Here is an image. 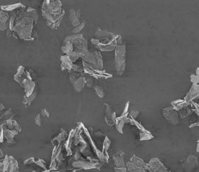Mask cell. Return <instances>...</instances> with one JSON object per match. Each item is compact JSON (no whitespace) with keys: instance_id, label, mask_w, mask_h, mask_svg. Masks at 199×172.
Here are the masks:
<instances>
[{"instance_id":"obj_18","label":"cell","mask_w":199,"mask_h":172,"mask_svg":"<svg viewBox=\"0 0 199 172\" xmlns=\"http://www.w3.org/2000/svg\"><path fill=\"white\" fill-rule=\"evenodd\" d=\"M75 134V130H72V131H70V135H69L67 141L66 142L65 147L68 155L72 154V150H71V147H72V138H74Z\"/></svg>"},{"instance_id":"obj_9","label":"cell","mask_w":199,"mask_h":172,"mask_svg":"<svg viewBox=\"0 0 199 172\" xmlns=\"http://www.w3.org/2000/svg\"><path fill=\"white\" fill-rule=\"evenodd\" d=\"M82 128H83L84 131V132H85V134H86V135H87V137H88L89 140L90 141L91 145H92V148H93L94 151H95V152H96V154L97 155V156H98V158H99V159L100 160L101 162H102V163H104V162L105 161V159H104V155H103V153H102V151H99V150L98 149L97 146L96 145H95V142H94V141L92 140V137H91V136H90V133H89V131H88V130L87 129V128H86L85 127H84V125H83V127H82Z\"/></svg>"},{"instance_id":"obj_46","label":"cell","mask_w":199,"mask_h":172,"mask_svg":"<svg viewBox=\"0 0 199 172\" xmlns=\"http://www.w3.org/2000/svg\"><path fill=\"white\" fill-rule=\"evenodd\" d=\"M3 139H4V133H3V130H1V132H0V142H2Z\"/></svg>"},{"instance_id":"obj_48","label":"cell","mask_w":199,"mask_h":172,"mask_svg":"<svg viewBox=\"0 0 199 172\" xmlns=\"http://www.w3.org/2000/svg\"><path fill=\"white\" fill-rule=\"evenodd\" d=\"M75 15H76V17L78 19H79V17L81 16V11L80 10H78L77 11H75Z\"/></svg>"},{"instance_id":"obj_14","label":"cell","mask_w":199,"mask_h":172,"mask_svg":"<svg viewBox=\"0 0 199 172\" xmlns=\"http://www.w3.org/2000/svg\"><path fill=\"white\" fill-rule=\"evenodd\" d=\"M72 84H73V87L75 89V90L77 92H80L84 89V86H85L86 79L83 77H81L79 78L76 79L74 83H72Z\"/></svg>"},{"instance_id":"obj_54","label":"cell","mask_w":199,"mask_h":172,"mask_svg":"<svg viewBox=\"0 0 199 172\" xmlns=\"http://www.w3.org/2000/svg\"><path fill=\"white\" fill-rule=\"evenodd\" d=\"M32 172H37V171H32Z\"/></svg>"},{"instance_id":"obj_1","label":"cell","mask_w":199,"mask_h":172,"mask_svg":"<svg viewBox=\"0 0 199 172\" xmlns=\"http://www.w3.org/2000/svg\"><path fill=\"white\" fill-rule=\"evenodd\" d=\"M126 45H117L115 48V68L117 75H124L126 68Z\"/></svg>"},{"instance_id":"obj_42","label":"cell","mask_w":199,"mask_h":172,"mask_svg":"<svg viewBox=\"0 0 199 172\" xmlns=\"http://www.w3.org/2000/svg\"><path fill=\"white\" fill-rule=\"evenodd\" d=\"M76 80V77H75V74L74 72H72L70 74V81H72V83H74Z\"/></svg>"},{"instance_id":"obj_33","label":"cell","mask_w":199,"mask_h":172,"mask_svg":"<svg viewBox=\"0 0 199 172\" xmlns=\"http://www.w3.org/2000/svg\"><path fill=\"white\" fill-rule=\"evenodd\" d=\"M34 163H36L38 166H39L40 167H42V168H45V162L43 159H38V161H35Z\"/></svg>"},{"instance_id":"obj_49","label":"cell","mask_w":199,"mask_h":172,"mask_svg":"<svg viewBox=\"0 0 199 172\" xmlns=\"http://www.w3.org/2000/svg\"><path fill=\"white\" fill-rule=\"evenodd\" d=\"M195 126H198V123H197V124H193V125H190V127H195Z\"/></svg>"},{"instance_id":"obj_41","label":"cell","mask_w":199,"mask_h":172,"mask_svg":"<svg viewBox=\"0 0 199 172\" xmlns=\"http://www.w3.org/2000/svg\"><path fill=\"white\" fill-rule=\"evenodd\" d=\"M24 67L23 66H20L19 68H18V72H17V75L18 76H21V75H23V74L24 73Z\"/></svg>"},{"instance_id":"obj_32","label":"cell","mask_w":199,"mask_h":172,"mask_svg":"<svg viewBox=\"0 0 199 172\" xmlns=\"http://www.w3.org/2000/svg\"><path fill=\"white\" fill-rule=\"evenodd\" d=\"M84 26H85V23H80V25H79V26H78L77 27H75V28H74V30L72 31V32L75 34H78V32H80L81 31L82 29H84Z\"/></svg>"},{"instance_id":"obj_40","label":"cell","mask_w":199,"mask_h":172,"mask_svg":"<svg viewBox=\"0 0 199 172\" xmlns=\"http://www.w3.org/2000/svg\"><path fill=\"white\" fill-rule=\"evenodd\" d=\"M40 115H42L44 117H49V113L48 112V110L46 109H43L41 110V114Z\"/></svg>"},{"instance_id":"obj_6","label":"cell","mask_w":199,"mask_h":172,"mask_svg":"<svg viewBox=\"0 0 199 172\" xmlns=\"http://www.w3.org/2000/svg\"><path fill=\"white\" fill-rule=\"evenodd\" d=\"M72 166L78 168H83L84 170L88 169H93L96 168L98 166H99V164L98 163H93V162H87L83 161V160H78V161H75L72 163Z\"/></svg>"},{"instance_id":"obj_5","label":"cell","mask_w":199,"mask_h":172,"mask_svg":"<svg viewBox=\"0 0 199 172\" xmlns=\"http://www.w3.org/2000/svg\"><path fill=\"white\" fill-rule=\"evenodd\" d=\"M198 166V158L193 155H190L186 158L183 163V168L186 172L194 171Z\"/></svg>"},{"instance_id":"obj_11","label":"cell","mask_w":199,"mask_h":172,"mask_svg":"<svg viewBox=\"0 0 199 172\" xmlns=\"http://www.w3.org/2000/svg\"><path fill=\"white\" fill-rule=\"evenodd\" d=\"M23 87L25 89V93H26V96L29 97L30 95L32 94L35 89V83L34 82L31 81V80L29 79H24L23 81Z\"/></svg>"},{"instance_id":"obj_4","label":"cell","mask_w":199,"mask_h":172,"mask_svg":"<svg viewBox=\"0 0 199 172\" xmlns=\"http://www.w3.org/2000/svg\"><path fill=\"white\" fill-rule=\"evenodd\" d=\"M147 170L150 172H169L158 158H152L150 160Z\"/></svg>"},{"instance_id":"obj_35","label":"cell","mask_w":199,"mask_h":172,"mask_svg":"<svg viewBox=\"0 0 199 172\" xmlns=\"http://www.w3.org/2000/svg\"><path fill=\"white\" fill-rule=\"evenodd\" d=\"M190 80H191V82L193 84H198L199 81L198 76H197V75H192L191 76H190Z\"/></svg>"},{"instance_id":"obj_13","label":"cell","mask_w":199,"mask_h":172,"mask_svg":"<svg viewBox=\"0 0 199 172\" xmlns=\"http://www.w3.org/2000/svg\"><path fill=\"white\" fill-rule=\"evenodd\" d=\"M60 60H61V69L63 70H67L69 71L72 70V62L71 61L67 55H64L60 57Z\"/></svg>"},{"instance_id":"obj_21","label":"cell","mask_w":199,"mask_h":172,"mask_svg":"<svg viewBox=\"0 0 199 172\" xmlns=\"http://www.w3.org/2000/svg\"><path fill=\"white\" fill-rule=\"evenodd\" d=\"M10 163L9 168H8V172H19V166H18L17 162L16 161L13 157L9 156Z\"/></svg>"},{"instance_id":"obj_16","label":"cell","mask_w":199,"mask_h":172,"mask_svg":"<svg viewBox=\"0 0 199 172\" xmlns=\"http://www.w3.org/2000/svg\"><path fill=\"white\" fill-rule=\"evenodd\" d=\"M111 145V141L110 139H109L107 136H105V139H104V142H103V148H102V153L104 156V159H105L106 161L108 162V149Z\"/></svg>"},{"instance_id":"obj_37","label":"cell","mask_w":199,"mask_h":172,"mask_svg":"<svg viewBox=\"0 0 199 172\" xmlns=\"http://www.w3.org/2000/svg\"><path fill=\"white\" fill-rule=\"evenodd\" d=\"M70 20L71 21L73 20H75L76 17V15H75V9H71L70 11Z\"/></svg>"},{"instance_id":"obj_12","label":"cell","mask_w":199,"mask_h":172,"mask_svg":"<svg viewBox=\"0 0 199 172\" xmlns=\"http://www.w3.org/2000/svg\"><path fill=\"white\" fill-rule=\"evenodd\" d=\"M95 35L98 37V38L102 39H109L110 40H113L116 36L112 32H110L107 31V30H102L100 28H97V30L95 32Z\"/></svg>"},{"instance_id":"obj_34","label":"cell","mask_w":199,"mask_h":172,"mask_svg":"<svg viewBox=\"0 0 199 172\" xmlns=\"http://www.w3.org/2000/svg\"><path fill=\"white\" fill-rule=\"evenodd\" d=\"M139 113L137 110H132L130 113V116H131V119H135L136 118H137V116H139Z\"/></svg>"},{"instance_id":"obj_25","label":"cell","mask_w":199,"mask_h":172,"mask_svg":"<svg viewBox=\"0 0 199 172\" xmlns=\"http://www.w3.org/2000/svg\"><path fill=\"white\" fill-rule=\"evenodd\" d=\"M3 133H4V136L7 138L8 140H11L15 135L18 134V131L16 130H13V131L7 130V131H3Z\"/></svg>"},{"instance_id":"obj_19","label":"cell","mask_w":199,"mask_h":172,"mask_svg":"<svg viewBox=\"0 0 199 172\" xmlns=\"http://www.w3.org/2000/svg\"><path fill=\"white\" fill-rule=\"evenodd\" d=\"M61 49L64 53H66V55L68 56L72 52H73V45L72 44L70 41L65 40L63 45H62Z\"/></svg>"},{"instance_id":"obj_10","label":"cell","mask_w":199,"mask_h":172,"mask_svg":"<svg viewBox=\"0 0 199 172\" xmlns=\"http://www.w3.org/2000/svg\"><path fill=\"white\" fill-rule=\"evenodd\" d=\"M114 164L117 168H121V167H125V163L124 160V152L119 150L117 151L115 154L113 156Z\"/></svg>"},{"instance_id":"obj_23","label":"cell","mask_w":199,"mask_h":172,"mask_svg":"<svg viewBox=\"0 0 199 172\" xmlns=\"http://www.w3.org/2000/svg\"><path fill=\"white\" fill-rule=\"evenodd\" d=\"M97 48L102 52H113L114 49H115L116 47L114 46V45L108 44V43H101L100 44L98 45Z\"/></svg>"},{"instance_id":"obj_29","label":"cell","mask_w":199,"mask_h":172,"mask_svg":"<svg viewBox=\"0 0 199 172\" xmlns=\"http://www.w3.org/2000/svg\"><path fill=\"white\" fill-rule=\"evenodd\" d=\"M94 89H95V91H96V92L97 95L99 96V98H101V99L104 98V90H103L102 87H99V86H96V87H94Z\"/></svg>"},{"instance_id":"obj_39","label":"cell","mask_w":199,"mask_h":172,"mask_svg":"<svg viewBox=\"0 0 199 172\" xmlns=\"http://www.w3.org/2000/svg\"><path fill=\"white\" fill-rule=\"evenodd\" d=\"M34 157H31V158H28V159H26L24 161V164H26V165H30V164H31V163H34Z\"/></svg>"},{"instance_id":"obj_45","label":"cell","mask_w":199,"mask_h":172,"mask_svg":"<svg viewBox=\"0 0 199 172\" xmlns=\"http://www.w3.org/2000/svg\"><path fill=\"white\" fill-rule=\"evenodd\" d=\"M128 172H148L147 170L144 169V168H140V169H136V170H131V171H128Z\"/></svg>"},{"instance_id":"obj_38","label":"cell","mask_w":199,"mask_h":172,"mask_svg":"<svg viewBox=\"0 0 199 172\" xmlns=\"http://www.w3.org/2000/svg\"><path fill=\"white\" fill-rule=\"evenodd\" d=\"M114 170H115L116 172H128V169L126 168V167H121V168L115 167Z\"/></svg>"},{"instance_id":"obj_7","label":"cell","mask_w":199,"mask_h":172,"mask_svg":"<svg viewBox=\"0 0 199 172\" xmlns=\"http://www.w3.org/2000/svg\"><path fill=\"white\" fill-rule=\"evenodd\" d=\"M199 94V86L198 84H192L191 87H190V91L187 92L186 97H185L184 101L186 102L190 103L193 102V100H195L196 98L198 97Z\"/></svg>"},{"instance_id":"obj_20","label":"cell","mask_w":199,"mask_h":172,"mask_svg":"<svg viewBox=\"0 0 199 172\" xmlns=\"http://www.w3.org/2000/svg\"><path fill=\"white\" fill-rule=\"evenodd\" d=\"M172 106L173 108L175 109H176L177 111L178 110H180V109L185 108V107H187L190 104V103L186 102L185 101L183 100H178L176 102H172Z\"/></svg>"},{"instance_id":"obj_28","label":"cell","mask_w":199,"mask_h":172,"mask_svg":"<svg viewBox=\"0 0 199 172\" xmlns=\"http://www.w3.org/2000/svg\"><path fill=\"white\" fill-rule=\"evenodd\" d=\"M8 20V15L5 11H0V23L1 25L6 24Z\"/></svg>"},{"instance_id":"obj_31","label":"cell","mask_w":199,"mask_h":172,"mask_svg":"<svg viewBox=\"0 0 199 172\" xmlns=\"http://www.w3.org/2000/svg\"><path fill=\"white\" fill-rule=\"evenodd\" d=\"M129 104H130V102H128L126 103L125 106V109L124 110H123L122 115H121L120 117L122 118V119H124V118H126L128 116V109H129Z\"/></svg>"},{"instance_id":"obj_2","label":"cell","mask_w":199,"mask_h":172,"mask_svg":"<svg viewBox=\"0 0 199 172\" xmlns=\"http://www.w3.org/2000/svg\"><path fill=\"white\" fill-rule=\"evenodd\" d=\"M162 114L164 119L172 125H176L179 123L178 111L174 109L172 107H168L166 108L163 109Z\"/></svg>"},{"instance_id":"obj_53","label":"cell","mask_w":199,"mask_h":172,"mask_svg":"<svg viewBox=\"0 0 199 172\" xmlns=\"http://www.w3.org/2000/svg\"><path fill=\"white\" fill-rule=\"evenodd\" d=\"M51 172H58V171H51Z\"/></svg>"},{"instance_id":"obj_26","label":"cell","mask_w":199,"mask_h":172,"mask_svg":"<svg viewBox=\"0 0 199 172\" xmlns=\"http://www.w3.org/2000/svg\"><path fill=\"white\" fill-rule=\"evenodd\" d=\"M154 137L153 135L148 131H143V132L140 133V140L141 141H146V140H150L152 138Z\"/></svg>"},{"instance_id":"obj_36","label":"cell","mask_w":199,"mask_h":172,"mask_svg":"<svg viewBox=\"0 0 199 172\" xmlns=\"http://www.w3.org/2000/svg\"><path fill=\"white\" fill-rule=\"evenodd\" d=\"M35 123H36L37 125L41 126L42 118H41V115L40 114H38V116H37V117L35 118Z\"/></svg>"},{"instance_id":"obj_8","label":"cell","mask_w":199,"mask_h":172,"mask_svg":"<svg viewBox=\"0 0 199 172\" xmlns=\"http://www.w3.org/2000/svg\"><path fill=\"white\" fill-rule=\"evenodd\" d=\"M104 106H105V119H106V122L107 124H110V125H112L113 124L115 123L116 121V114L114 113V111H113L112 108H111L110 105L107 104H104Z\"/></svg>"},{"instance_id":"obj_27","label":"cell","mask_w":199,"mask_h":172,"mask_svg":"<svg viewBox=\"0 0 199 172\" xmlns=\"http://www.w3.org/2000/svg\"><path fill=\"white\" fill-rule=\"evenodd\" d=\"M67 138V132L64 131H62L59 134V135L57 137H55V139L52 141H58V143H60L62 141H64Z\"/></svg>"},{"instance_id":"obj_50","label":"cell","mask_w":199,"mask_h":172,"mask_svg":"<svg viewBox=\"0 0 199 172\" xmlns=\"http://www.w3.org/2000/svg\"><path fill=\"white\" fill-rule=\"evenodd\" d=\"M0 172H3V169H2V164H1V166H0Z\"/></svg>"},{"instance_id":"obj_30","label":"cell","mask_w":199,"mask_h":172,"mask_svg":"<svg viewBox=\"0 0 199 172\" xmlns=\"http://www.w3.org/2000/svg\"><path fill=\"white\" fill-rule=\"evenodd\" d=\"M68 57H69V58H70V60H71V61L75 62V61H76V60L79 58V57H81V55H80V54L76 53V52H72L70 55H69Z\"/></svg>"},{"instance_id":"obj_52","label":"cell","mask_w":199,"mask_h":172,"mask_svg":"<svg viewBox=\"0 0 199 172\" xmlns=\"http://www.w3.org/2000/svg\"><path fill=\"white\" fill-rule=\"evenodd\" d=\"M49 171H49H49H48V170H45V171H43V172H49Z\"/></svg>"},{"instance_id":"obj_22","label":"cell","mask_w":199,"mask_h":172,"mask_svg":"<svg viewBox=\"0 0 199 172\" xmlns=\"http://www.w3.org/2000/svg\"><path fill=\"white\" fill-rule=\"evenodd\" d=\"M114 124H116V129H117L118 132L122 134H123V127H124L125 124V121H124V119H122V118H121V117L116 118L115 123H114Z\"/></svg>"},{"instance_id":"obj_43","label":"cell","mask_w":199,"mask_h":172,"mask_svg":"<svg viewBox=\"0 0 199 172\" xmlns=\"http://www.w3.org/2000/svg\"><path fill=\"white\" fill-rule=\"evenodd\" d=\"M10 112H11V110H8V112L5 113L2 115V119H4V118H9L10 116L11 115V113Z\"/></svg>"},{"instance_id":"obj_15","label":"cell","mask_w":199,"mask_h":172,"mask_svg":"<svg viewBox=\"0 0 199 172\" xmlns=\"http://www.w3.org/2000/svg\"><path fill=\"white\" fill-rule=\"evenodd\" d=\"M81 57L83 59L84 62H87V63L92 64V65L95 66V57H94L93 54L90 53L88 50L84 52L81 55Z\"/></svg>"},{"instance_id":"obj_24","label":"cell","mask_w":199,"mask_h":172,"mask_svg":"<svg viewBox=\"0 0 199 172\" xmlns=\"http://www.w3.org/2000/svg\"><path fill=\"white\" fill-rule=\"evenodd\" d=\"M20 7H24L20 3H16V4L14 5H5V6H2L1 9L2 10V11H12L16 10V8H20Z\"/></svg>"},{"instance_id":"obj_3","label":"cell","mask_w":199,"mask_h":172,"mask_svg":"<svg viewBox=\"0 0 199 172\" xmlns=\"http://www.w3.org/2000/svg\"><path fill=\"white\" fill-rule=\"evenodd\" d=\"M148 164H146L141 158L138 157L136 155H134L131 158L130 161L126 164V168L128 171H131V170L140 169V168H144L147 170Z\"/></svg>"},{"instance_id":"obj_51","label":"cell","mask_w":199,"mask_h":172,"mask_svg":"<svg viewBox=\"0 0 199 172\" xmlns=\"http://www.w3.org/2000/svg\"><path fill=\"white\" fill-rule=\"evenodd\" d=\"M198 148H199V144L198 143V145H197V152H198Z\"/></svg>"},{"instance_id":"obj_47","label":"cell","mask_w":199,"mask_h":172,"mask_svg":"<svg viewBox=\"0 0 199 172\" xmlns=\"http://www.w3.org/2000/svg\"><path fill=\"white\" fill-rule=\"evenodd\" d=\"M80 158H81L80 154H79L78 153H75V161H78Z\"/></svg>"},{"instance_id":"obj_17","label":"cell","mask_w":199,"mask_h":172,"mask_svg":"<svg viewBox=\"0 0 199 172\" xmlns=\"http://www.w3.org/2000/svg\"><path fill=\"white\" fill-rule=\"evenodd\" d=\"M95 57V67L98 70H102L103 68V59L102 54L99 52H95L93 54Z\"/></svg>"},{"instance_id":"obj_44","label":"cell","mask_w":199,"mask_h":172,"mask_svg":"<svg viewBox=\"0 0 199 172\" xmlns=\"http://www.w3.org/2000/svg\"><path fill=\"white\" fill-rule=\"evenodd\" d=\"M91 42H92V44L96 45V46H98V45L101 43V41H99V40H96V39H92V40H91Z\"/></svg>"}]
</instances>
